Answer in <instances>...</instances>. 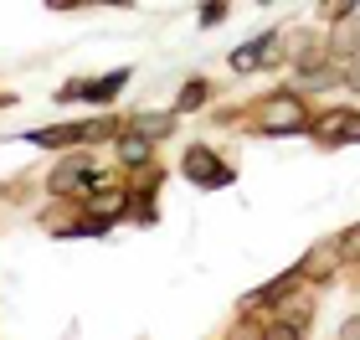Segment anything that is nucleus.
<instances>
[{
	"instance_id": "f257e3e1",
	"label": "nucleus",
	"mask_w": 360,
	"mask_h": 340,
	"mask_svg": "<svg viewBox=\"0 0 360 340\" xmlns=\"http://www.w3.org/2000/svg\"><path fill=\"white\" fill-rule=\"evenodd\" d=\"M124 83H129V68L108 73V77H98V83H68V88L57 93V99H62V103H72V99H88V103H108V99H113V93H119Z\"/></svg>"
},
{
	"instance_id": "f03ea898",
	"label": "nucleus",
	"mask_w": 360,
	"mask_h": 340,
	"mask_svg": "<svg viewBox=\"0 0 360 340\" xmlns=\"http://www.w3.org/2000/svg\"><path fill=\"white\" fill-rule=\"evenodd\" d=\"M186 175L195 186H232V170H226L217 155H206V150H191L186 155Z\"/></svg>"
},
{
	"instance_id": "7ed1b4c3",
	"label": "nucleus",
	"mask_w": 360,
	"mask_h": 340,
	"mask_svg": "<svg viewBox=\"0 0 360 340\" xmlns=\"http://www.w3.org/2000/svg\"><path fill=\"white\" fill-rule=\"evenodd\" d=\"M108 134V124H62V129H37L31 144H46V150H57V144H72V139H98Z\"/></svg>"
},
{
	"instance_id": "20e7f679",
	"label": "nucleus",
	"mask_w": 360,
	"mask_h": 340,
	"mask_svg": "<svg viewBox=\"0 0 360 340\" xmlns=\"http://www.w3.org/2000/svg\"><path fill=\"white\" fill-rule=\"evenodd\" d=\"M263 119L273 134H288V129H304V108H299V99H273L263 108Z\"/></svg>"
},
{
	"instance_id": "39448f33",
	"label": "nucleus",
	"mask_w": 360,
	"mask_h": 340,
	"mask_svg": "<svg viewBox=\"0 0 360 340\" xmlns=\"http://www.w3.org/2000/svg\"><path fill=\"white\" fill-rule=\"evenodd\" d=\"M278 52V37H263V42H248V46H237L232 52V68L237 73H252V68H263V62Z\"/></svg>"
},
{
	"instance_id": "423d86ee",
	"label": "nucleus",
	"mask_w": 360,
	"mask_h": 340,
	"mask_svg": "<svg viewBox=\"0 0 360 340\" xmlns=\"http://www.w3.org/2000/svg\"><path fill=\"white\" fill-rule=\"evenodd\" d=\"M93 186V170H88V160H77V165H62L52 175V191L57 196H72V191H88Z\"/></svg>"
},
{
	"instance_id": "0eeeda50",
	"label": "nucleus",
	"mask_w": 360,
	"mask_h": 340,
	"mask_svg": "<svg viewBox=\"0 0 360 340\" xmlns=\"http://www.w3.org/2000/svg\"><path fill=\"white\" fill-rule=\"evenodd\" d=\"M330 52H340V57H355V52H360V21H340V26H335Z\"/></svg>"
},
{
	"instance_id": "6e6552de",
	"label": "nucleus",
	"mask_w": 360,
	"mask_h": 340,
	"mask_svg": "<svg viewBox=\"0 0 360 340\" xmlns=\"http://www.w3.org/2000/svg\"><path fill=\"white\" fill-rule=\"evenodd\" d=\"M119 160L124 165H144V160H150V139H144L139 129H129V134L119 139Z\"/></svg>"
},
{
	"instance_id": "1a4fd4ad",
	"label": "nucleus",
	"mask_w": 360,
	"mask_h": 340,
	"mask_svg": "<svg viewBox=\"0 0 360 340\" xmlns=\"http://www.w3.org/2000/svg\"><path fill=\"white\" fill-rule=\"evenodd\" d=\"M129 129H139L144 139H155V134H170L175 119H160V113H139V119H129Z\"/></svg>"
},
{
	"instance_id": "9d476101",
	"label": "nucleus",
	"mask_w": 360,
	"mask_h": 340,
	"mask_svg": "<svg viewBox=\"0 0 360 340\" xmlns=\"http://www.w3.org/2000/svg\"><path fill=\"white\" fill-rule=\"evenodd\" d=\"M201 103H206V83H186V93H180V103H175V108H180V113H191V108H201Z\"/></svg>"
},
{
	"instance_id": "9b49d317",
	"label": "nucleus",
	"mask_w": 360,
	"mask_h": 340,
	"mask_svg": "<svg viewBox=\"0 0 360 340\" xmlns=\"http://www.w3.org/2000/svg\"><path fill=\"white\" fill-rule=\"evenodd\" d=\"M52 11H68V6H83V0H46ZM98 6H134V0H98Z\"/></svg>"
},
{
	"instance_id": "f8f14e48",
	"label": "nucleus",
	"mask_w": 360,
	"mask_h": 340,
	"mask_svg": "<svg viewBox=\"0 0 360 340\" xmlns=\"http://www.w3.org/2000/svg\"><path fill=\"white\" fill-rule=\"evenodd\" d=\"M221 15H226V6H221V0H217V6H201V26H211V21H221Z\"/></svg>"
},
{
	"instance_id": "ddd939ff",
	"label": "nucleus",
	"mask_w": 360,
	"mask_h": 340,
	"mask_svg": "<svg viewBox=\"0 0 360 340\" xmlns=\"http://www.w3.org/2000/svg\"><path fill=\"white\" fill-rule=\"evenodd\" d=\"M355 6H360V0H330L324 11H330V15H345V11H355Z\"/></svg>"
},
{
	"instance_id": "4468645a",
	"label": "nucleus",
	"mask_w": 360,
	"mask_h": 340,
	"mask_svg": "<svg viewBox=\"0 0 360 340\" xmlns=\"http://www.w3.org/2000/svg\"><path fill=\"white\" fill-rule=\"evenodd\" d=\"M340 335H345V340H360V320H350V325H340Z\"/></svg>"
},
{
	"instance_id": "2eb2a0df",
	"label": "nucleus",
	"mask_w": 360,
	"mask_h": 340,
	"mask_svg": "<svg viewBox=\"0 0 360 340\" xmlns=\"http://www.w3.org/2000/svg\"><path fill=\"white\" fill-rule=\"evenodd\" d=\"M0 103H6V99H0Z\"/></svg>"
}]
</instances>
